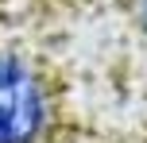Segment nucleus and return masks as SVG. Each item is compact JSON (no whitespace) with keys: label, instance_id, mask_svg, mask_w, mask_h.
I'll use <instances>...</instances> for the list:
<instances>
[{"label":"nucleus","instance_id":"1","mask_svg":"<svg viewBox=\"0 0 147 143\" xmlns=\"http://www.w3.org/2000/svg\"><path fill=\"white\" fill-rule=\"evenodd\" d=\"M58 93L43 58L0 39V143H51Z\"/></svg>","mask_w":147,"mask_h":143},{"label":"nucleus","instance_id":"2","mask_svg":"<svg viewBox=\"0 0 147 143\" xmlns=\"http://www.w3.org/2000/svg\"><path fill=\"white\" fill-rule=\"evenodd\" d=\"M132 12H136V19L147 27V0H132Z\"/></svg>","mask_w":147,"mask_h":143}]
</instances>
